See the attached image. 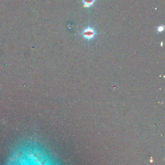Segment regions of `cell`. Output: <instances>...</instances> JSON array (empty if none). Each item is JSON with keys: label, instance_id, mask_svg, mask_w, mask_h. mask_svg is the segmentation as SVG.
Returning <instances> with one entry per match:
<instances>
[{"label": "cell", "instance_id": "obj_3", "mask_svg": "<svg viewBox=\"0 0 165 165\" xmlns=\"http://www.w3.org/2000/svg\"><path fill=\"white\" fill-rule=\"evenodd\" d=\"M82 2L84 3V7L89 8L94 5L95 0H82Z\"/></svg>", "mask_w": 165, "mask_h": 165}, {"label": "cell", "instance_id": "obj_2", "mask_svg": "<svg viewBox=\"0 0 165 165\" xmlns=\"http://www.w3.org/2000/svg\"><path fill=\"white\" fill-rule=\"evenodd\" d=\"M96 35L95 30L90 27L85 29L82 33V36L86 40L89 41L94 38Z\"/></svg>", "mask_w": 165, "mask_h": 165}, {"label": "cell", "instance_id": "obj_4", "mask_svg": "<svg viewBox=\"0 0 165 165\" xmlns=\"http://www.w3.org/2000/svg\"><path fill=\"white\" fill-rule=\"evenodd\" d=\"M164 30V26H160L157 28V30L159 32H162Z\"/></svg>", "mask_w": 165, "mask_h": 165}, {"label": "cell", "instance_id": "obj_1", "mask_svg": "<svg viewBox=\"0 0 165 165\" xmlns=\"http://www.w3.org/2000/svg\"><path fill=\"white\" fill-rule=\"evenodd\" d=\"M30 149H22L17 152V154L15 156H13L14 161L17 162H34V164H40L41 162L43 164L47 162L48 157L46 156V153L43 150L39 149H32L30 147Z\"/></svg>", "mask_w": 165, "mask_h": 165}]
</instances>
